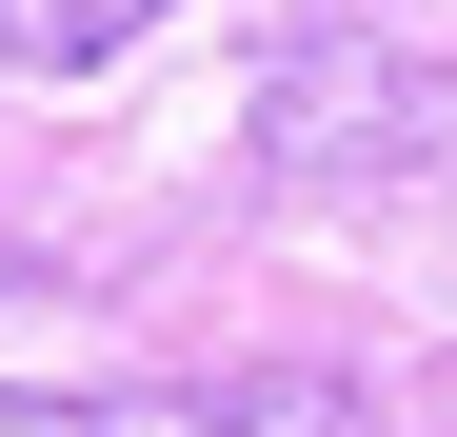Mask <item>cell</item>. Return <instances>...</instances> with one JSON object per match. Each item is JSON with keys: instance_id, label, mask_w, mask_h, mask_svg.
<instances>
[{"instance_id": "6da1fadb", "label": "cell", "mask_w": 457, "mask_h": 437, "mask_svg": "<svg viewBox=\"0 0 457 437\" xmlns=\"http://www.w3.org/2000/svg\"><path fill=\"white\" fill-rule=\"evenodd\" d=\"M338 378H100V398H21L0 378V437H338Z\"/></svg>"}, {"instance_id": "7a4b0ae2", "label": "cell", "mask_w": 457, "mask_h": 437, "mask_svg": "<svg viewBox=\"0 0 457 437\" xmlns=\"http://www.w3.org/2000/svg\"><path fill=\"white\" fill-rule=\"evenodd\" d=\"M139 21H160V0H0V60H21V80H80V60H120Z\"/></svg>"}]
</instances>
